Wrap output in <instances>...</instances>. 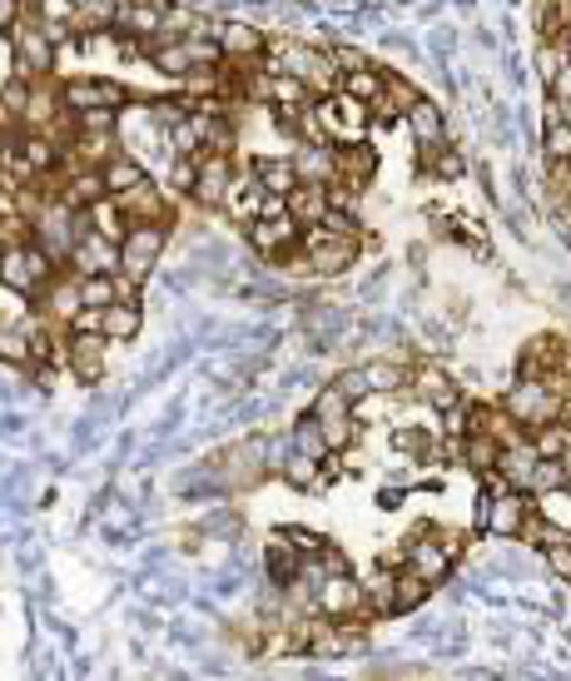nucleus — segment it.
<instances>
[{"label": "nucleus", "mask_w": 571, "mask_h": 681, "mask_svg": "<svg viewBox=\"0 0 571 681\" xmlns=\"http://www.w3.org/2000/svg\"><path fill=\"white\" fill-rule=\"evenodd\" d=\"M403 553H408V567H418V572L428 577L432 588H443L447 577H453V563H457V557L447 553V547H443L437 538H428V532H422V538H418V532H408Z\"/></svg>", "instance_id": "4468645a"}, {"label": "nucleus", "mask_w": 571, "mask_h": 681, "mask_svg": "<svg viewBox=\"0 0 571 681\" xmlns=\"http://www.w3.org/2000/svg\"><path fill=\"white\" fill-rule=\"evenodd\" d=\"M339 90H348V94H358V100H368V105H378V100H383V90H388V71L368 60V65H358V71H343Z\"/></svg>", "instance_id": "bb28decb"}, {"label": "nucleus", "mask_w": 571, "mask_h": 681, "mask_svg": "<svg viewBox=\"0 0 571 681\" xmlns=\"http://www.w3.org/2000/svg\"><path fill=\"white\" fill-rule=\"evenodd\" d=\"M363 374H368L373 399H393V393H408V388H413V368L403 364V358H368Z\"/></svg>", "instance_id": "aec40b11"}, {"label": "nucleus", "mask_w": 571, "mask_h": 681, "mask_svg": "<svg viewBox=\"0 0 571 681\" xmlns=\"http://www.w3.org/2000/svg\"><path fill=\"white\" fill-rule=\"evenodd\" d=\"M333 383L343 388V393H348L353 403H363V399H373V388H368V374H363V364L358 368H343L339 378H333Z\"/></svg>", "instance_id": "c9c22d12"}, {"label": "nucleus", "mask_w": 571, "mask_h": 681, "mask_svg": "<svg viewBox=\"0 0 571 681\" xmlns=\"http://www.w3.org/2000/svg\"><path fill=\"white\" fill-rule=\"evenodd\" d=\"M249 169L258 175V185H264L268 194H293V189L304 185L299 165H293V154H264V160H249Z\"/></svg>", "instance_id": "6ab92c4d"}, {"label": "nucleus", "mask_w": 571, "mask_h": 681, "mask_svg": "<svg viewBox=\"0 0 571 681\" xmlns=\"http://www.w3.org/2000/svg\"><path fill=\"white\" fill-rule=\"evenodd\" d=\"M393 447L403 458H418V463L437 458V438H432L428 428H393Z\"/></svg>", "instance_id": "c85d7f7f"}, {"label": "nucleus", "mask_w": 571, "mask_h": 681, "mask_svg": "<svg viewBox=\"0 0 571 681\" xmlns=\"http://www.w3.org/2000/svg\"><path fill=\"white\" fill-rule=\"evenodd\" d=\"M328 210H333V204H328V185H318V179H304V185L289 194V214L304 224V229L308 224H323Z\"/></svg>", "instance_id": "b1692460"}, {"label": "nucleus", "mask_w": 571, "mask_h": 681, "mask_svg": "<svg viewBox=\"0 0 571 681\" xmlns=\"http://www.w3.org/2000/svg\"><path fill=\"white\" fill-rule=\"evenodd\" d=\"M100 175H105V194H129V189L150 185V165H144L140 154H129V150H119L115 160H105Z\"/></svg>", "instance_id": "a211bd4d"}, {"label": "nucleus", "mask_w": 571, "mask_h": 681, "mask_svg": "<svg viewBox=\"0 0 571 681\" xmlns=\"http://www.w3.org/2000/svg\"><path fill=\"white\" fill-rule=\"evenodd\" d=\"M547 94H557V100H567V105H571V60L561 65V75H557V80L547 85Z\"/></svg>", "instance_id": "ea45409f"}, {"label": "nucleus", "mask_w": 571, "mask_h": 681, "mask_svg": "<svg viewBox=\"0 0 571 681\" xmlns=\"http://www.w3.org/2000/svg\"><path fill=\"white\" fill-rule=\"evenodd\" d=\"M308 418L323 428V438H328V447H333V453L353 447V438H358V403H353L339 383L318 388V399H314V408H308Z\"/></svg>", "instance_id": "20e7f679"}, {"label": "nucleus", "mask_w": 571, "mask_h": 681, "mask_svg": "<svg viewBox=\"0 0 571 681\" xmlns=\"http://www.w3.org/2000/svg\"><path fill=\"white\" fill-rule=\"evenodd\" d=\"M239 179V165H233V154H199V185L189 200L199 210H224L229 204V189Z\"/></svg>", "instance_id": "9b49d317"}, {"label": "nucleus", "mask_w": 571, "mask_h": 681, "mask_svg": "<svg viewBox=\"0 0 571 681\" xmlns=\"http://www.w3.org/2000/svg\"><path fill=\"white\" fill-rule=\"evenodd\" d=\"M0 364L30 368V329H21V324H0Z\"/></svg>", "instance_id": "c756f323"}, {"label": "nucleus", "mask_w": 571, "mask_h": 681, "mask_svg": "<svg viewBox=\"0 0 571 681\" xmlns=\"http://www.w3.org/2000/svg\"><path fill=\"white\" fill-rule=\"evenodd\" d=\"M542 160L547 165H571V119L542 125Z\"/></svg>", "instance_id": "473e14b6"}, {"label": "nucleus", "mask_w": 571, "mask_h": 681, "mask_svg": "<svg viewBox=\"0 0 571 681\" xmlns=\"http://www.w3.org/2000/svg\"><path fill=\"white\" fill-rule=\"evenodd\" d=\"M502 413H507L522 433L547 428V424H557L561 418V388L547 383V378H522L517 374L512 383H507V393H502Z\"/></svg>", "instance_id": "f03ea898"}, {"label": "nucleus", "mask_w": 571, "mask_h": 681, "mask_svg": "<svg viewBox=\"0 0 571 681\" xmlns=\"http://www.w3.org/2000/svg\"><path fill=\"white\" fill-rule=\"evenodd\" d=\"M437 542H443L453 557H462L467 553V532H453V528H437Z\"/></svg>", "instance_id": "58836bf2"}, {"label": "nucleus", "mask_w": 571, "mask_h": 681, "mask_svg": "<svg viewBox=\"0 0 571 681\" xmlns=\"http://www.w3.org/2000/svg\"><path fill=\"white\" fill-rule=\"evenodd\" d=\"M11 50H15V65H21V75H55L60 40L50 36V25H40L36 15H25V21L11 30Z\"/></svg>", "instance_id": "423d86ee"}, {"label": "nucleus", "mask_w": 571, "mask_h": 681, "mask_svg": "<svg viewBox=\"0 0 571 681\" xmlns=\"http://www.w3.org/2000/svg\"><path fill=\"white\" fill-rule=\"evenodd\" d=\"M547 567L561 577V582H571V538L551 542V547H547Z\"/></svg>", "instance_id": "e433bc0d"}, {"label": "nucleus", "mask_w": 571, "mask_h": 681, "mask_svg": "<svg viewBox=\"0 0 571 681\" xmlns=\"http://www.w3.org/2000/svg\"><path fill=\"white\" fill-rule=\"evenodd\" d=\"M119 119H125V110H80V115H71V129L75 135H119Z\"/></svg>", "instance_id": "2f4dec72"}, {"label": "nucleus", "mask_w": 571, "mask_h": 681, "mask_svg": "<svg viewBox=\"0 0 571 681\" xmlns=\"http://www.w3.org/2000/svg\"><path fill=\"white\" fill-rule=\"evenodd\" d=\"M432 592H437V588H432V582L418 572V567H408V563L397 567V611H413V607H422V602H428Z\"/></svg>", "instance_id": "cd10ccee"}, {"label": "nucleus", "mask_w": 571, "mask_h": 681, "mask_svg": "<svg viewBox=\"0 0 571 681\" xmlns=\"http://www.w3.org/2000/svg\"><path fill=\"white\" fill-rule=\"evenodd\" d=\"M502 458V438L497 433H462V468H472L482 478V472H492Z\"/></svg>", "instance_id": "a878e982"}, {"label": "nucleus", "mask_w": 571, "mask_h": 681, "mask_svg": "<svg viewBox=\"0 0 571 681\" xmlns=\"http://www.w3.org/2000/svg\"><path fill=\"white\" fill-rule=\"evenodd\" d=\"M299 249H304L308 274H314V279H333V274H348L353 264H358L363 239L333 235L328 224H308V229H304V239H299Z\"/></svg>", "instance_id": "7ed1b4c3"}, {"label": "nucleus", "mask_w": 571, "mask_h": 681, "mask_svg": "<svg viewBox=\"0 0 571 681\" xmlns=\"http://www.w3.org/2000/svg\"><path fill=\"white\" fill-rule=\"evenodd\" d=\"M65 269L71 274H119V239L100 235L94 224H85V235L75 239Z\"/></svg>", "instance_id": "f8f14e48"}, {"label": "nucleus", "mask_w": 571, "mask_h": 681, "mask_svg": "<svg viewBox=\"0 0 571 681\" xmlns=\"http://www.w3.org/2000/svg\"><path fill=\"white\" fill-rule=\"evenodd\" d=\"M408 129H413V140H418V160H422V154H437L443 144H453V140H447L443 105H437V100H428V94H422L418 105L408 110Z\"/></svg>", "instance_id": "2eb2a0df"}, {"label": "nucleus", "mask_w": 571, "mask_h": 681, "mask_svg": "<svg viewBox=\"0 0 571 681\" xmlns=\"http://www.w3.org/2000/svg\"><path fill=\"white\" fill-rule=\"evenodd\" d=\"M164 244H169V224H160V219L129 224V235L119 239V274L144 283L154 274V264H160Z\"/></svg>", "instance_id": "39448f33"}, {"label": "nucleus", "mask_w": 571, "mask_h": 681, "mask_svg": "<svg viewBox=\"0 0 571 681\" xmlns=\"http://www.w3.org/2000/svg\"><path fill=\"white\" fill-rule=\"evenodd\" d=\"M244 239L264 258H279L283 249H299V239H304V224L293 219V214H279V219H249L244 224Z\"/></svg>", "instance_id": "ddd939ff"}, {"label": "nucleus", "mask_w": 571, "mask_h": 681, "mask_svg": "<svg viewBox=\"0 0 571 681\" xmlns=\"http://www.w3.org/2000/svg\"><path fill=\"white\" fill-rule=\"evenodd\" d=\"M274 538H283V542H289V547H293V553H299V557H314L318 547H323V542H328V538H318L314 528H304V522H283V528L274 532Z\"/></svg>", "instance_id": "f704fd0d"}, {"label": "nucleus", "mask_w": 571, "mask_h": 681, "mask_svg": "<svg viewBox=\"0 0 571 681\" xmlns=\"http://www.w3.org/2000/svg\"><path fill=\"white\" fill-rule=\"evenodd\" d=\"M339 179H348L353 189L373 185V179H378V150H373V140L339 144Z\"/></svg>", "instance_id": "f3484780"}, {"label": "nucleus", "mask_w": 571, "mask_h": 681, "mask_svg": "<svg viewBox=\"0 0 571 681\" xmlns=\"http://www.w3.org/2000/svg\"><path fill=\"white\" fill-rule=\"evenodd\" d=\"M119 200V210L129 214V219L140 224V219H160V224H169L175 219V194L164 189V179H150V185H140V189H129V194H115Z\"/></svg>", "instance_id": "dca6fc26"}, {"label": "nucleus", "mask_w": 571, "mask_h": 681, "mask_svg": "<svg viewBox=\"0 0 571 681\" xmlns=\"http://www.w3.org/2000/svg\"><path fill=\"white\" fill-rule=\"evenodd\" d=\"M413 393H418L422 403H432L437 413H443V408H453V403L462 399V388H457V378H447L437 364H428V368H418V374H413Z\"/></svg>", "instance_id": "412c9836"}, {"label": "nucleus", "mask_w": 571, "mask_h": 681, "mask_svg": "<svg viewBox=\"0 0 571 681\" xmlns=\"http://www.w3.org/2000/svg\"><path fill=\"white\" fill-rule=\"evenodd\" d=\"M314 602L323 617H333V622H358V617H368V592H363V577H353V572L323 577Z\"/></svg>", "instance_id": "0eeeda50"}, {"label": "nucleus", "mask_w": 571, "mask_h": 681, "mask_svg": "<svg viewBox=\"0 0 571 681\" xmlns=\"http://www.w3.org/2000/svg\"><path fill=\"white\" fill-rule=\"evenodd\" d=\"M105 358H110V339L100 329L65 333V368H71L80 383H100V378H105Z\"/></svg>", "instance_id": "9d476101"}, {"label": "nucleus", "mask_w": 571, "mask_h": 681, "mask_svg": "<svg viewBox=\"0 0 571 681\" xmlns=\"http://www.w3.org/2000/svg\"><path fill=\"white\" fill-rule=\"evenodd\" d=\"M60 100H65V110L71 115H80V110H125L129 105V90L119 80H100V75H71V80H60Z\"/></svg>", "instance_id": "6e6552de"}, {"label": "nucleus", "mask_w": 571, "mask_h": 681, "mask_svg": "<svg viewBox=\"0 0 571 681\" xmlns=\"http://www.w3.org/2000/svg\"><path fill=\"white\" fill-rule=\"evenodd\" d=\"M21 21H25V0H0V36H11Z\"/></svg>", "instance_id": "4c0bfd02"}, {"label": "nucleus", "mask_w": 571, "mask_h": 681, "mask_svg": "<svg viewBox=\"0 0 571 681\" xmlns=\"http://www.w3.org/2000/svg\"><path fill=\"white\" fill-rule=\"evenodd\" d=\"M60 269H65V264H60L50 249H40L36 239H15V244H5V258H0V283H5L11 294L36 299L60 279Z\"/></svg>", "instance_id": "f257e3e1"}, {"label": "nucleus", "mask_w": 571, "mask_h": 681, "mask_svg": "<svg viewBox=\"0 0 571 681\" xmlns=\"http://www.w3.org/2000/svg\"><path fill=\"white\" fill-rule=\"evenodd\" d=\"M363 592H368V611L397 617V567L393 563H378L373 572L363 577Z\"/></svg>", "instance_id": "5701e85b"}, {"label": "nucleus", "mask_w": 571, "mask_h": 681, "mask_svg": "<svg viewBox=\"0 0 571 681\" xmlns=\"http://www.w3.org/2000/svg\"><path fill=\"white\" fill-rule=\"evenodd\" d=\"M293 165H299V175L304 179L328 185V179H339V144H299Z\"/></svg>", "instance_id": "393cba45"}, {"label": "nucleus", "mask_w": 571, "mask_h": 681, "mask_svg": "<svg viewBox=\"0 0 571 681\" xmlns=\"http://www.w3.org/2000/svg\"><path fill=\"white\" fill-rule=\"evenodd\" d=\"M418 165H422V175H432V179H462L467 175V160L453 150V144H443L437 154H422Z\"/></svg>", "instance_id": "72a5a7b5"}, {"label": "nucleus", "mask_w": 571, "mask_h": 681, "mask_svg": "<svg viewBox=\"0 0 571 681\" xmlns=\"http://www.w3.org/2000/svg\"><path fill=\"white\" fill-rule=\"evenodd\" d=\"M140 299H115V304L100 314V333H105L110 343H129V339H140Z\"/></svg>", "instance_id": "4be33fe9"}, {"label": "nucleus", "mask_w": 571, "mask_h": 681, "mask_svg": "<svg viewBox=\"0 0 571 681\" xmlns=\"http://www.w3.org/2000/svg\"><path fill=\"white\" fill-rule=\"evenodd\" d=\"M194 185H199V154H169V179H164V189L179 194V200H189Z\"/></svg>", "instance_id": "7c9ffc66"}, {"label": "nucleus", "mask_w": 571, "mask_h": 681, "mask_svg": "<svg viewBox=\"0 0 571 681\" xmlns=\"http://www.w3.org/2000/svg\"><path fill=\"white\" fill-rule=\"evenodd\" d=\"M214 36H219V50H224V60H229L233 71H254V65H264L268 36L254 21H219Z\"/></svg>", "instance_id": "1a4fd4ad"}]
</instances>
